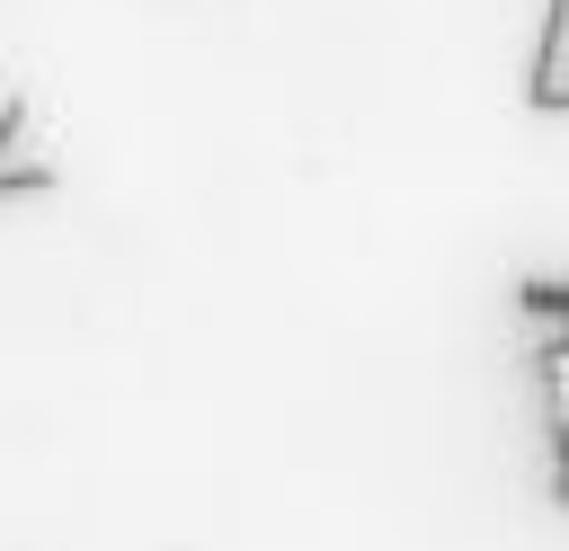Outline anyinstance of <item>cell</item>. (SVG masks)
<instances>
[{
  "instance_id": "obj_1",
  "label": "cell",
  "mask_w": 569,
  "mask_h": 551,
  "mask_svg": "<svg viewBox=\"0 0 569 551\" xmlns=\"http://www.w3.org/2000/svg\"><path fill=\"white\" fill-rule=\"evenodd\" d=\"M525 338H533V409H542V480L569 507V276H525L516 284Z\"/></svg>"
},
{
  "instance_id": "obj_2",
  "label": "cell",
  "mask_w": 569,
  "mask_h": 551,
  "mask_svg": "<svg viewBox=\"0 0 569 551\" xmlns=\"http://www.w3.org/2000/svg\"><path fill=\"white\" fill-rule=\"evenodd\" d=\"M525 107L569 116V0H542V36H533V62H525Z\"/></svg>"
}]
</instances>
